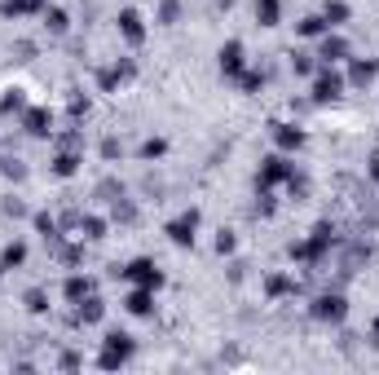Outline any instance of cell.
Segmentation results:
<instances>
[{"label":"cell","instance_id":"6da1fadb","mask_svg":"<svg viewBox=\"0 0 379 375\" xmlns=\"http://www.w3.org/2000/svg\"><path fill=\"white\" fill-rule=\"evenodd\" d=\"M133 336H124V331H110L106 340H102V353H97V367H106V371H115V367H124L128 357H133Z\"/></svg>","mask_w":379,"mask_h":375},{"label":"cell","instance_id":"7a4b0ae2","mask_svg":"<svg viewBox=\"0 0 379 375\" xmlns=\"http://www.w3.org/2000/svg\"><path fill=\"white\" fill-rule=\"evenodd\" d=\"M291 177H295V164H291V159H287V155H269L265 164H260V177H256V182H260V194L274 190V186H283V182H291Z\"/></svg>","mask_w":379,"mask_h":375},{"label":"cell","instance_id":"3957f363","mask_svg":"<svg viewBox=\"0 0 379 375\" xmlns=\"http://www.w3.org/2000/svg\"><path fill=\"white\" fill-rule=\"evenodd\" d=\"M331 243H335V230L322 221L318 230H313V239H309V243H295V248H291V256H295V260H322Z\"/></svg>","mask_w":379,"mask_h":375},{"label":"cell","instance_id":"277c9868","mask_svg":"<svg viewBox=\"0 0 379 375\" xmlns=\"http://www.w3.org/2000/svg\"><path fill=\"white\" fill-rule=\"evenodd\" d=\"M133 75H137V67H133L128 58H120L115 67H102V71H97V89H102V93H115V89H124Z\"/></svg>","mask_w":379,"mask_h":375},{"label":"cell","instance_id":"5b68a950","mask_svg":"<svg viewBox=\"0 0 379 375\" xmlns=\"http://www.w3.org/2000/svg\"><path fill=\"white\" fill-rule=\"evenodd\" d=\"M128 283H137V287H163V274H159V265L155 260H146V256H137L133 265H124L120 269Z\"/></svg>","mask_w":379,"mask_h":375},{"label":"cell","instance_id":"8992f818","mask_svg":"<svg viewBox=\"0 0 379 375\" xmlns=\"http://www.w3.org/2000/svg\"><path fill=\"white\" fill-rule=\"evenodd\" d=\"M344 314H349V300L340 291H326V296L313 300V318L318 322H344Z\"/></svg>","mask_w":379,"mask_h":375},{"label":"cell","instance_id":"52a82bcc","mask_svg":"<svg viewBox=\"0 0 379 375\" xmlns=\"http://www.w3.org/2000/svg\"><path fill=\"white\" fill-rule=\"evenodd\" d=\"M194 230H199V212H181V217L176 221H168V239L176 243V248H190V243H194Z\"/></svg>","mask_w":379,"mask_h":375},{"label":"cell","instance_id":"ba28073f","mask_svg":"<svg viewBox=\"0 0 379 375\" xmlns=\"http://www.w3.org/2000/svg\"><path fill=\"white\" fill-rule=\"evenodd\" d=\"M247 71V49L238 44V40H229V44H221V75H229V80H238Z\"/></svg>","mask_w":379,"mask_h":375},{"label":"cell","instance_id":"9c48e42d","mask_svg":"<svg viewBox=\"0 0 379 375\" xmlns=\"http://www.w3.org/2000/svg\"><path fill=\"white\" fill-rule=\"evenodd\" d=\"M340 93H344V80H340L335 71H322L318 80H313V102H322V106H326V102H335Z\"/></svg>","mask_w":379,"mask_h":375},{"label":"cell","instance_id":"30bf717a","mask_svg":"<svg viewBox=\"0 0 379 375\" xmlns=\"http://www.w3.org/2000/svg\"><path fill=\"white\" fill-rule=\"evenodd\" d=\"M23 128L31 137H49L53 133V115H49L44 106H31V110H23Z\"/></svg>","mask_w":379,"mask_h":375},{"label":"cell","instance_id":"8fae6325","mask_svg":"<svg viewBox=\"0 0 379 375\" xmlns=\"http://www.w3.org/2000/svg\"><path fill=\"white\" fill-rule=\"evenodd\" d=\"M120 36H124L128 44H141V40H146V23H141L137 9H120Z\"/></svg>","mask_w":379,"mask_h":375},{"label":"cell","instance_id":"7c38bea8","mask_svg":"<svg viewBox=\"0 0 379 375\" xmlns=\"http://www.w3.org/2000/svg\"><path fill=\"white\" fill-rule=\"evenodd\" d=\"M274 141H278V151H300L304 133H300L295 124H274Z\"/></svg>","mask_w":379,"mask_h":375},{"label":"cell","instance_id":"4fadbf2b","mask_svg":"<svg viewBox=\"0 0 379 375\" xmlns=\"http://www.w3.org/2000/svg\"><path fill=\"white\" fill-rule=\"evenodd\" d=\"M313 58H322L326 67H331V62H340V58H349V44H344L340 36H322V44H318V53Z\"/></svg>","mask_w":379,"mask_h":375},{"label":"cell","instance_id":"5bb4252c","mask_svg":"<svg viewBox=\"0 0 379 375\" xmlns=\"http://www.w3.org/2000/svg\"><path fill=\"white\" fill-rule=\"evenodd\" d=\"M40 9H49V0H5L0 5L5 18H27V13H40Z\"/></svg>","mask_w":379,"mask_h":375},{"label":"cell","instance_id":"9a60e30c","mask_svg":"<svg viewBox=\"0 0 379 375\" xmlns=\"http://www.w3.org/2000/svg\"><path fill=\"white\" fill-rule=\"evenodd\" d=\"M124 305H128V314L146 318V314H150V309H155V287H137V291H133V296H128Z\"/></svg>","mask_w":379,"mask_h":375},{"label":"cell","instance_id":"2e32d148","mask_svg":"<svg viewBox=\"0 0 379 375\" xmlns=\"http://www.w3.org/2000/svg\"><path fill=\"white\" fill-rule=\"evenodd\" d=\"M102 314H106V305L97 300V296H84V300H79V309H75V322H84V327H89V322H102Z\"/></svg>","mask_w":379,"mask_h":375},{"label":"cell","instance_id":"e0dca14e","mask_svg":"<svg viewBox=\"0 0 379 375\" xmlns=\"http://www.w3.org/2000/svg\"><path fill=\"white\" fill-rule=\"evenodd\" d=\"M62 291H67V300H71V305H79L84 296H93V279H84V274H71Z\"/></svg>","mask_w":379,"mask_h":375},{"label":"cell","instance_id":"ac0fdd59","mask_svg":"<svg viewBox=\"0 0 379 375\" xmlns=\"http://www.w3.org/2000/svg\"><path fill=\"white\" fill-rule=\"evenodd\" d=\"M278 18H283V5H278V0H256V23L260 27H278Z\"/></svg>","mask_w":379,"mask_h":375},{"label":"cell","instance_id":"d6986e66","mask_svg":"<svg viewBox=\"0 0 379 375\" xmlns=\"http://www.w3.org/2000/svg\"><path fill=\"white\" fill-rule=\"evenodd\" d=\"M295 31L313 40V36H326L331 27H326V18H322V13H309V18H300V23H295Z\"/></svg>","mask_w":379,"mask_h":375},{"label":"cell","instance_id":"ffe728a7","mask_svg":"<svg viewBox=\"0 0 379 375\" xmlns=\"http://www.w3.org/2000/svg\"><path fill=\"white\" fill-rule=\"evenodd\" d=\"M75 172H79V155L75 151H62L53 159V177H75Z\"/></svg>","mask_w":379,"mask_h":375},{"label":"cell","instance_id":"44dd1931","mask_svg":"<svg viewBox=\"0 0 379 375\" xmlns=\"http://www.w3.org/2000/svg\"><path fill=\"white\" fill-rule=\"evenodd\" d=\"M375 75H379V62H353V71H349V80H353V84H361V89H366Z\"/></svg>","mask_w":379,"mask_h":375},{"label":"cell","instance_id":"7402d4cb","mask_svg":"<svg viewBox=\"0 0 379 375\" xmlns=\"http://www.w3.org/2000/svg\"><path fill=\"white\" fill-rule=\"evenodd\" d=\"M322 18H326V27H340V23H349V5H344V0H326Z\"/></svg>","mask_w":379,"mask_h":375},{"label":"cell","instance_id":"603a6c76","mask_svg":"<svg viewBox=\"0 0 379 375\" xmlns=\"http://www.w3.org/2000/svg\"><path fill=\"white\" fill-rule=\"evenodd\" d=\"M265 291H269V296H291V291H295V279H287V274H269V279H265Z\"/></svg>","mask_w":379,"mask_h":375},{"label":"cell","instance_id":"cb8c5ba5","mask_svg":"<svg viewBox=\"0 0 379 375\" xmlns=\"http://www.w3.org/2000/svg\"><path fill=\"white\" fill-rule=\"evenodd\" d=\"M27 260V243H9L5 252H0V269H13V265H23Z\"/></svg>","mask_w":379,"mask_h":375},{"label":"cell","instance_id":"d4e9b609","mask_svg":"<svg viewBox=\"0 0 379 375\" xmlns=\"http://www.w3.org/2000/svg\"><path fill=\"white\" fill-rule=\"evenodd\" d=\"M13 110H27V97H23V89H9L5 97H0V115H13Z\"/></svg>","mask_w":379,"mask_h":375},{"label":"cell","instance_id":"484cf974","mask_svg":"<svg viewBox=\"0 0 379 375\" xmlns=\"http://www.w3.org/2000/svg\"><path fill=\"white\" fill-rule=\"evenodd\" d=\"M79 234L84 239H106V221L102 217H79Z\"/></svg>","mask_w":379,"mask_h":375},{"label":"cell","instance_id":"4316f807","mask_svg":"<svg viewBox=\"0 0 379 375\" xmlns=\"http://www.w3.org/2000/svg\"><path fill=\"white\" fill-rule=\"evenodd\" d=\"M44 27L53 31V36H62V31L71 27V18H67V13H62V9H44Z\"/></svg>","mask_w":379,"mask_h":375},{"label":"cell","instance_id":"83f0119b","mask_svg":"<svg viewBox=\"0 0 379 375\" xmlns=\"http://www.w3.org/2000/svg\"><path fill=\"white\" fill-rule=\"evenodd\" d=\"M23 305L31 309V314H44V309H49V296H44V291H40V287H31V291H27V296H23Z\"/></svg>","mask_w":379,"mask_h":375},{"label":"cell","instance_id":"f1b7e54d","mask_svg":"<svg viewBox=\"0 0 379 375\" xmlns=\"http://www.w3.org/2000/svg\"><path fill=\"white\" fill-rule=\"evenodd\" d=\"M238 84H243V93H260L265 75H260V71H243V75H238Z\"/></svg>","mask_w":379,"mask_h":375},{"label":"cell","instance_id":"f546056e","mask_svg":"<svg viewBox=\"0 0 379 375\" xmlns=\"http://www.w3.org/2000/svg\"><path fill=\"white\" fill-rule=\"evenodd\" d=\"M163 151H168V141H163V137H150V141L141 146V159H159Z\"/></svg>","mask_w":379,"mask_h":375},{"label":"cell","instance_id":"4dcf8cb0","mask_svg":"<svg viewBox=\"0 0 379 375\" xmlns=\"http://www.w3.org/2000/svg\"><path fill=\"white\" fill-rule=\"evenodd\" d=\"M36 230H40L49 243H58V225H53V217H44V212H40V217H36Z\"/></svg>","mask_w":379,"mask_h":375},{"label":"cell","instance_id":"1f68e13d","mask_svg":"<svg viewBox=\"0 0 379 375\" xmlns=\"http://www.w3.org/2000/svg\"><path fill=\"white\" fill-rule=\"evenodd\" d=\"M291 67H295V75H313V53H295Z\"/></svg>","mask_w":379,"mask_h":375},{"label":"cell","instance_id":"d6a6232c","mask_svg":"<svg viewBox=\"0 0 379 375\" xmlns=\"http://www.w3.org/2000/svg\"><path fill=\"white\" fill-rule=\"evenodd\" d=\"M0 168H5V177H13V182H23V177H27V168L18 164V159H0Z\"/></svg>","mask_w":379,"mask_h":375},{"label":"cell","instance_id":"836d02e7","mask_svg":"<svg viewBox=\"0 0 379 375\" xmlns=\"http://www.w3.org/2000/svg\"><path fill=\"white\" fill-rule=\"evenodd\" d=\"M67 110H71V120H84V115H89V97H71Z\"/></svg>","mask_w":379,"mask_h":375},{"label":"cell","instance_id":"e575fe53","mask_svg":"<svg viewBox=\"0 0 379 375\" xmlns=\"http://www.w3.org/2000/svg\"><path fill=\"white\" fill-rule=\"evenodd\" d=\"M176 0H163V9H159V23H176Z\"/></svg>","mask_w":379,"mask_h":375},{"label":"cell","instance_id":"d590c367","mask_svg":"<svg viewBox=\"0 0 379 375\" xmlns=\"http://www.w3.org/2000/svg\"><path fill=\"white\" fill-rule=\"evenodd\" d=\"M133 217H137L133 203H115V221H133Z\"/></svg>","mask_w":379,"mask_h":375},{"label":"cell","instance_id":"8d00e7d4","mask_svg":"<svg viewBox=\"0 0 379 375\" xmlns=\"http://www.w3.org/2000/svg\"><path fill=\"white\" fill-rule=\"evenodd\" d=\"M217 252L225 256V252H234V234H229V230H221V239H217Z\"/></svg>","mask_w":379,"mask_h":375},{"label":"cell","instance_id":"74e56055","mask_svg":"<svg viewBox=\"0 0 379 375\" xmlns=\"http://www.w3.org/2000/svg\"><path fill=\"white\" fill-rule=\"evenodd\" d=\"M102 155H106V159H120V141L106 137V141H102Z\"/></svg>","mask_w":379,"mask_h":375},{"label":"cell","instance_id":"f35d334b","mask_svg":"<svg viewBox=\"0 0 379 375\" xmlns=\"http://www.w3.org/2000/svg\"><path fill=\"white\" fill-rule=\"evenodd\" d=\"M5 217H23V203L18 199H5Z\"/></svg>","mask_w":379,"mask_h":375},{"label":"cell","instance_id":"ab89813d","mask_svg":"<svg viewBox=\"0 0 379 375\" xmlns=\"http://www.w3.org/2000/svg\"><path fill=\"white\" fill-rule=\"evenodd\" d=\"M371 182H379V155L371 159Z\"/></svg>","mask_w":379,"mask_h":375},{"label":"cell","instance_id":"60d3db41","mask_svg":"<svg viewBox=\"0 0 379 375\" xmlns=\"http://www.w3.org/2000/svg\"><path fill=\"white\" fill-rule=\"evenodd\" d=\"M371 340H375V345H379V318H375V327H371Z\"/></svg>","mask_w":379,"mask_h":375}]
</instances>
